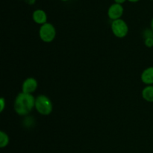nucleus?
Returning <instances> with one entry per match:
<instances>
[{"label":"nucleus","instance_id":"7","mask_svg":"<svg viewBox=\"0 0 153 153\" xmlns=\"http://www.w3.org/2000/svg\"><path fill=\"white\" fill-rule=\"evenodd\" d=\"M32 19L34 22L42 25L47 22V14L42 9H37L33 12Z\"/></svg>","mask_w":153,"mask_h":153},{"label":"nucleus","instance_id":"3","mask_svg":"<svg viewBox=\"0 0 153 153\" xmlns=\"http://www.w3.org/2000/svg\"><path fill=\"white\" fill-rule=\"evenodd\" d=\"M56 36V30L52 23L46 22L40 27L39 37L42 41L45 43H51L54 40Z\"/></svg>","mask_w":153,"mask_h":153},{"label":"nucleus","instance_id":"9","mask_svg":"<svg viewBox=\"0 0 153 153\" xmlns=\"http://www.w3.org/2000/svg\"><path fill=\"white\" fill-rule=\"evenodd\" d=\"M142 97L148 102H153V85H147L142 91Z\"/></svg>","mask_w":153,"mask_h":153},{"label":"nucleus","instance_id":"12","mask_svg":"<svg viewBox=\"0 0 153 153\" xmlns=\"http://www.w3.org/2000/svg\"><path fill=\"white\" fill-rule=\"evenodd\" d=\"M5 107V101L4 98L0 99V112H2Z\"/></svg>","mask_w":153,"mask_h":153},{"label":"nucleus","instance_id":"11","mask_svg":"<svg viewBox=\"0 0 153 153\" xmlns=\"http://www.w3.org/2000/svg\"><path fill=\"white\" fill-rule=\"evenodd\" d=\"M144 44L145 46H147V47L149 48L153 47V37H147V38H145Z\"/></svg>","mask_w":153,"mask_h":153},{"label":"nucleus","instance_id":"6","mask_svg":"<svg viewBox=\"0 0 153 153\" xmlns=\"http://www.w3.org/2000/svg\"><path fill=\"white\" fill-rule=\"evenodd\" d=\"M37 81L34 78H27L22 85V92L31 94L37 90Z\"/></svg>","mask_w":153,"mask_h":153},{"label":"nucleus","instance_id":"1","mask_svg":"<svg viewBox=\"0 0 153 153\" xmlns=\"http://www.w3.org/2000/svg\"><path fill=\"white\" fill-rule=\"evenodd\" d=\"M35 99L32 94L21 92L14 100L13 108L15 112L20 116L28 114L35 106Z\"/></svg>","mask_w":153,"mask_h":153},{"label":"nucleus","instance_id":"17","mask_svg":"<svg viewBox=\"0 0 153 153\" xmlns=\"http://www.w3.org/2000/svg\"><path fill=\"white\" fill-rule=\"evenodd\" d=\"M62 1H68V0H62Z\"/></svg>","mask_w":153,"mask_h":153},{"label":"nucleus","instance_id":"16","mask_svg":"<svg viewBox=\"0 0 153 153\" xmlns=\"http://www.w3.org/2000/svg\"><path fill=\"white\" fill-rule=\"evenodd\" d=\"M127 1H130V2H133V3H134V2H137V1H138L139 0H127Z\"/></svg>","mask_w":153,"mask_h":153},{"label":"nucleus","instance_id":"10","mask_svg":"<svg viewBox=\"0 0 153 153\" xmlns=\"http://www.w3.org/2000/svg\"><path fill=\"white\" fill-rule=\"evenodd\" d=\"M9 137L4 131H0V147L4 148L8 145Z\"/></svg>","mask_w":153,"mask_h":153},{"label":"nucleus","instance_id":"8","mask_svg":"<svg viewBox=\"0 0 153 153\" xmlns=\"http://www.w3.org/2000/svg\"><path fill=\"white\" fill-rule=\"evenodd\" d=\"M140 79L146 85H153V67L145 69L141 73Z\"/></svg>","mask_w":153,"mask_h":153},{"label":"nucleus","instance_id":"15","mask_svg":"<svg viewBox=\"0 0 153 153\" xmlns=\"http://www.w3.org/2000/svg\"><path fill=\"white\" fill-rule=\"evenodd\" d=\"M150 26H151V29H152V31H153V17L152 19V20H151V23H150Z\"/></svg>","mask_w":153,"mask_h":153},{"label":"nucleus","instance_id":"4","mask_svg":"<svg viewBox=\"0 0 153 153\" xmlns=\"http://www.w3.org/2000/svg\"><path fill=\"white\" fill-rule=\"evenodd\" d=\"M111 28L114 35L118 38H123L128 32V27L126 22L122 19L112 21Z\"/></svg>","mask_w":153,"mask_h":153},{"label":"nucleus","instance_id":"2","mask_svg":"<svg viewBox=\"0 0 153 153\" xmlns=\"http://www.w3.org/2000/svg\"><path fill=\"white\" fill-rule=\"evenodd\" d=\"M34 108L40 114L47 116L52 112L53 105L49 97L45 95H39L35 99Z\"/></svg>","mask_w":153,"mask_h":153},{"label":"nucleus","instance_id":"14","mask_svg":"<svg viewBox=\"0 0 153 153\" xmlns=\"http://www.w3.org/2000/svg\"><path fill=\"white\" fill-rule=\"evenodd\" d=\"M25 1H26L28 4H33L34 3V1H35V0H25Z\"/></svg>","mask_w":153,"mask_h":153},{"label":"nucleus","instance_id":"13","mask_svg":"<svg viewBox=\"0 0 153 153\" xmlns=\"http://www.w3.org/2000/svg\"><path fill=\"white\" fill-rule=\"evenodd\" d=\"M114 3H117V4H122L125 2L126 0H114Z\"/></svg>","mask_w":153,"mask_h":153},{"label":"nucleus","instance_id":"5","mask_svg":"<svg viewBox=\"0 0 153 153\" xmlns=\"http://www.w3.org/2000/svg\"><path fill=\"white\" fill-rule=\"evenodd\" d=\"M124 8L122 4L114 3L108 9V16L112 21L121 19L123 14Z\"/></svg>","mask_w":153,"mask_h":153}]
</instances>
